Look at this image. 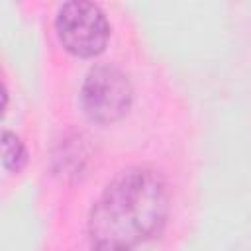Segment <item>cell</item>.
Masks as SVG:
<instances>
[{"instance_id": "cell-5", "label": "cell", "mask_w": 251, "mask_h": 251, "mask_svg": "<svg viewBox=\"0 0 251 251\" xmlns=\"http://www.w3.org/2000/svg\"><path fill=\"white\" fill-rule=\"evenodd\" d=\"M94 251H100V249H94Z\"/></svg>"}, {"instance_id": "cell-1", "label": "cell", "mask_w": 251, "mask_h": 251, "mask_svg": "<svg viewBox=\"0 0 251 251\" xmlns=\"http://www.w3.org/2000/svg\"><path fill=\"white\" fill-rule=\"evenodd\" d=\"M167 212L165 180L151 169H126L104 188L90 210L88 235L92 247L129 251L159 233Z\"/></svg>"}, {"instance_id": "cell-3", "label": "cell", "mask_w": 251, "mask_h": 251, "mask_svg": "<svg viewBox=\"0 0 251 251\" xmlns=\"http://www.w3.org/2000/svg\"><path fill=\"white\" fill-rule=\"evenodd\" d=\"M131 84L112 65H96L88 71L80 88V106L94 124L120 122L131 106Z\"/></svg>"}, {"instance_id": "cell-2", "label": "cell", "mask_w": 251, "mask_h": 251, "mask_svg": "<svg viewBox=\"0 0 251 251\" xmlns=\"http://www.w3.org/2000/svg\"><path fill=\"white\" fill-rule=\"evenodd\" d=\"M55 29L61 45L75 57L90 59L106 49L110 24L104 12L92 2H67L59 8Z\"/></svg>"}, {"instance_id": "cell-4", "label": "cell", "mask_w": 251, "mask_h": 251, "mask_svg": "<svg viewBox=\"0 0 251 251\" xmlns=\"http://www.w3.org/2000/svg\"><path fill=\"white\" fill-rule=\"evenodd\" d=\"M27 163V151L16 133L4 131L2 135V165L6 171L18 173Z\"/></svg>"}]
</instances>
